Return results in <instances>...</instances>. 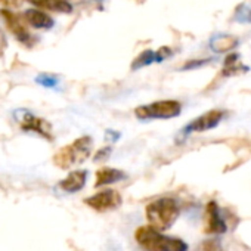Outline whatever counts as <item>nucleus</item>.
<instances>
[{
  "instance_id": "6e6552de",
  "label": "nucleus",
  "mask_w": 251,
  "mask_h": 251,
  "mask_svg": "<svg viewBox=\"0 0 251 251\" xmlns=\"http://www.w3.org/2000/svg\"><path fill=\"white\" fill-rule=\"evenodd\" d=\"M172 56V50L169 48H161L158 50H144L142 53H139V56H136V59L132 64V70H141L144 67H148L154 62H163L166 58Z\"/></svg>"
},
{
  "instance_id": "f03ea898",
  "label": "nucleus",
  "mask_w": 251,
  "mask_h": 251,
  "mask_svg": "<svg viewBox=\"0 0 251 251\" xmlns=\"http://www.w3.org/2000/svg\"><path fill=\"white\" fill-rule=\"evenodd\" d=\"M179 217V205L173 198H160L147 207L150 225L158 230L169 229Z\"/></svg>"
},
{
  "instance_id": "1a4fd4ad",
  "label": "nucleus",
  "mask_w": 251,
  "mask_h": 251,
  "mask_svg": "<svg viewBox=\"0 0 251 251\" xmlns=\"http://www.w3.org/2000/svg\"><path fill=\"white\" fill-rule=\"evenodd\" d=\"M21 127L24 130H33V132H37L39 135L50 139V127H49V124L42 120V118H37L34 115H30L28 112H25V117L21 118Z\"/></svg>"
},
{
  "instance_id": "423d86ee",
  "label": "nucleus",
  "mask_w": 251,
  "mask_h": 251,
  "mask_svg": "<svg viewBox=\"0 0 251 251\" xmlns=\"http://www.w3.org/2000/svg\"><path fill=\"white\" fill-rule=\"evenodd\" d=\"M84 202L96 211H108L117 208L121 204V197L115 189H105L96 195H92Z\"/></svg>"
},
{
  "instance_id": "ddd939ff",
  "label": "nucleus",
  "mask_w": 251,
  "mask_h": 251,
  "mask_svg": "<svg viewBox=\"0 0 251 251\" xmlns=\"http://www.w3.org/2000/svg\"><path fill=\"white\" fill-rule=\"evenodd\" d=\"M27 2L45 11H53V12H61V14L73 12V6L67 0H27Z\"/></svg>"
},
{
  "instance_id": "f3484780",
  "label": "nucleus",
  "mask_w": 251,
  "mask_h": 251,
  "mask_svg": "<svg viewBox=\"0 0 251 251\" xmlns=\"http://www.w3.org/2000/svg\"><path fill=\"white\" fill-rule=\"evenodd\" d=\"M37 80L40 83H43L45 86H55L56 84V78L55 77H49V75H40Z\"/></svg>"
},
{
  "instance_id": "f8f14e48",
  "label": "nucleus",
  "mask_w": 251,
  "mask_h": 251,
  "mask_svg": "<svg viewBox=\"0 0 251 251\" xmlns=\"http://www.w3.org/2000/svg\"><path fill=\"white\" fill-rule=\"evenodd\" d=\"M25 20L31 27L39 28V30H42V28L49 30L55 24L52 17H49L48 14H45L40 9H28V11H25Z\"/></svg>"
},
{
  "instance_id": "6ab92c4d",
  "label": "nucleus",
  "mask_w": 251,
  "mask_h": 251,
  "mask_svg": "<svg viewBox=\"0 0 251 251\" xmlns=\"http://www.w3.org/2000/svg\"><path fill=\"white\" fill-rule=\"evenodd\" d=\"M0 3L5 6H18V0H0Z\"/></svg>"
},
{
  "instance_id": "39448f33",
  "label": "nucleus",
  "mask_w": 251,
  "mask_h": 251,
  "mask_svg": "<svg viewBox=\"0 0 251 251\" xmlns=\"http://www.w3.org/2000/svg\"><path fill=\"white\" fill-rule=\"evenodd\" d=\"M225 117V111L222 109H211L207 111L205 114L197 117L192 123H189L186 127L183 129V135H189V133H201V132H207L214 129L216 126H219V123L223 120Z\"/></svg>"
},
{
  "instance_id": "2eb2a0df",
  "label": "nucleus",
  "mask_w": 251,
  "mask_h": 251,
  "mask_svg": "<svg viewBox=\"0 0 251 251\" xmlns=\"http://www.w3.org/2000/svg\"><path fill=\"white\" fill-rule=\"evenodd\" d=\"M238 46V39L233 36H216L210 40V48L216 53H226Z\"/></svg>"
},
{
  "instance_id": "f257e3e1",
  "label": "nucleus",
  "mask_w": 251,
  "mask_h": 251,
  "mask_svg": "<svg viewBox=\"0 0 251 251\" xmlns=\"http://www.w3.org/2000/svg\"><path fill=\"white\" fill-rule=\"evenodd\" d=\"M136 241L147 251H186L188 245L179 239L163 235L158 229L150 226L139 227L136 232Z\"/></svg>"
},
{
  "instance_id": "0eeeda50",
  "label": "nucleus",
  "mask_w": 251,
  "mask_h": 251,
  "mask_svg": "<svg viewBox=\"0 0 251 251\" xmlns=\"http://www.w3.org/2000/svg\"><path fill=\"white\" fill-rule=\"evenodd\" d=\"M0 17H2L6 23V27L9 28V31L21 42V43H25V45H31L33 40H31V36L27 30V27L24 25V23L21 21V18L14 14L12 11L9 9H2L0 11Z\"/></svg>"
},
{
  "instance_id": "4468645a",
  "label": "nucleus",
  "mask_w": 251,
  "mask_h": 251,
  "mask_svg": "<svg viewBox=\"0 0 251 251\" xmlns=\"http://www.w3.org/2000/svg\"><path fill=\"white\" fill-rule=\"evenodd\" d=\"M126 179V173L118 170V169H112V167H102L100 170L96 172V182L95 186H103V185H111L115 183L118 180Z\"/></svg>"
},
{
  "instance_id": "9b49d317",
  "label": "nucleus",
  "mask_w": 251,
  "mask_h": 251,
  "mask_svg": "<svg viewBox=\"0 0 251 251\" xmlns=\"http://www.w3.org/2000/svg\"><path fill=\"white\" fill-rule=\"evenodd\" d=\"M86 179H87L86 170H75L71 172L64 180H61L59 186L65 192H77L86 185Z\"/></svg>"
},
{
  "instance_id": "20e7f679",
  "label": "nucleus",
  "mask_w": 251,
  "mask_h": 251,
  "mask_svg": "<svg viewBox=\"0 0 251 251\" xmlns=\"http://www.w3.org/2000/svg\"><path fill=\"white\" fill-rule=\"evenodd\" d=\"M180 112H182V103L175 99L157 100L150 105H141L135 109V115L139 120H151V118L169 120L180 115Z\"/></svg>"
},
{
  "instance_id": "dca6fc26",
  "label": "nucleus",
  "mask_w": 251,
  "mask_h": 251,
  "mask_svg": "<svg viewBox=\"0 0 251 251\" xmlns=\"http://www.w3.org/2000/svg\"><path fill=\"white\" fill-rule=\"evenodd\" d=\"M210 61H211V59H194V61L186 62V64L182 67V70H194V68H198V67H204V65H207Z\"/></svg>"
},
{
  "instance_id": "a211bd4d",
  "label": "nucleus",
  "mask_w": 251,
  "mask_h": 251,
  "mask_svg": "<svg viewBox=\"0 0 251 251\" xmlns=\"http://www.w3.org/2000/svg\"><path fill=\"white\" fill-rule=\"evenodd\" d=\"M111 152V148H103V150H100L98 154H96V157H95V160H100V158H105L108 154Z\"/></svg>"
},
{
  "instance_id": "7ed1b4c3",
  "label": "nucleus",
  "mask_w": 251,
  "mask_h": 251,
  "mask_svg": "<svg viewBox=\"0 0 251 251\" xmlns=\"http://www.w3.org/2000/svg\"><path fill=\"white\" fill-rule=\"evenodd\" d=\"M92 151V138L90 136H81L71 142L70 145L61 148L55 157L53 163L59 169H70L75 164H81L84 160L89 158Z\"/></svg>"
},
{
  "instance_id": "9d476101",
  "label": "nucleus",
  "mask_w": 251,
  "mask_h": 251,
  "mask_svg": "<svg viewBox=\"0 0 251 251\" xmlns=\"http://www.w3.org/2000/svg\"><path fill=\"white\" fill-rule=\"evenodd\" d=\"M207 225L205 230L207 233H223L226 230V223L222 220L216 202H210L207 205Z\"/></svg>"
}]
</instances>
